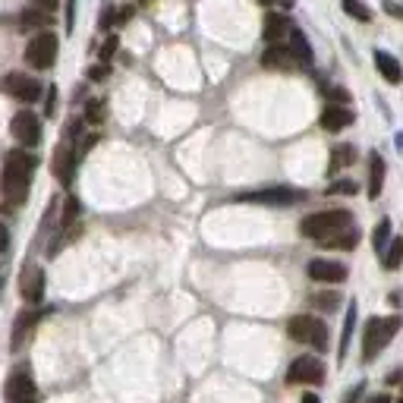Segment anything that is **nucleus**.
<instances>
[{
	"mask_svg": "<svg viewBox=\"0 0 403 403\" xmlns=\"http://www.w3.org/2000/svg\"><path fill=\"white\" fill-rule=\"evenodd\" d=\"M0 91L16 98L19 105H35L45 89H41L38 79H32V76H25V73H7L3 79H0Z\"/></svg>",
	"mask_w": 403,
	"mask_h": 403,
	"instance_id": "6",
	"label": "nucleus"
},
{
	"mask_svg": "<svg viewBox=\"0 0 403 403\" xmlns=\"http://www.w3.org/2000/svg\"><path fill=\"white\" fill-rule=\"evenodd\" d=\"M403 378V372H391V378H388V384H397V381Z\"/></svg>",
	"mask_w": 403,
	"mask_h": 403,
	"instance_id": "45",
	"label": "nucleus"
},
{
	"mask_svg": "<svg viewBox=\"0 0 403 403\" xmlns=\"http://www.w3.org/2000/svg\"><path fill=\"white\" fill-rule=\"evenodd\" d=\"M312 306L321 309V312H334V309L340 306V293H315Z\"/></svg>",
	"mask_w": 403,
	"mask_h": 403,
	"instance_id": "29",
	"label": "nucleus"
},
{
	"mask_svg": "<svg viewBox=\"0 0 403 403\" xmlns=\"http://www.w3.org/2000/svg\"><path fill=\"white\" fill-rule=\"evenodd\" d=\"M23 403H35V400H23Z\"/></svg>",
	"mask_w": 403,
	"mask_h": 403,
	"instance_id": "48",
	"label": "nucleus"
},
{
	"mask_svg": "<svg viewBox=\"0 0 403 403\" xmlns=\"http://www.w3.org/2000/svg\"><path fill=\"white\" fill-rule=\"evenodd\" d=\"M287 35H290V19H287L284 13H268V16H265L261 38H265L268 45H281Z\"/></svg>",
	"mask_w": 403,
	"mask_h": 403,
	"instance_id": "17",
	"label": "nucleus"
},
{
	"mask_svg": "<svg viewBox=\"0 0 403 403\" xmlns=\"http://www.w3.org/2000/svg\"><path fill=\"white\" fill-rule=\"evenodd\" d=\"M369 403H391V397L388 394H375V397H369Z\"/></svg>",
	"mask_w": 403,
	"mask_h": 403,
	"instance_id": "43",
	"label": "nucleus"
},
{
	"mask_svg": "<svg viewBox=\"0 0 403 403\" xmlns=\"http://www.w3.org/2000/svg\"><path fill=\"white\" fill-rule=\"evenodd\" d=\"M113 16H117V10H105V16H101V23H98V25H101V29H111Z\"/></svg>",
	"mask_w": 403,
	"mask_h": 403,
	"instance_id": "41",
	"label": "nucleus"
},
{
	"mask_svg": "<svg viewBox=\"0 0 403 403\" xmlns=\"http://www.w3.org/2000/svg\"><path fill=\"white\" fill-rule=\"evenodd\" d=\"M57 51H60L57 35L54 32H41V35H35L25 45V63L32 69H51L54 60H57Z\"/></svg>",
	"mask_w": 403,
	"mask_h": 403,
	"instance_id": "5",
	"label": "nucleus"
},
{
	"mask_svg": "<svg viewBox=\"0 0 403 403\" xmlns=\"http://www.w3.org/2000/svg\"><path fill=\"white\" fill-rule=\"evenodd\" d=\"M325 95H328L334 105H350V91L347 89H325Z\"/></svg>",
	"mask_w": 403,
	"mask_h": 403,
	"instance_id": "34",
	"label": "nucleus"
},
{
	"mask_svg": "<svg viewBox=\"0 0 403 403\" xmlns=\"http://www.w3.org/2000/svg\"><path fill=\"white\" fill-rule=\"evenodd\" d=\"M76 29V0H67V32Z\"/></svg>",
	"mask_w": 403,
	"mask_h": 403,
	"instance_id": "36",
	"label": "nucleus"
},
{
	"mask_svg": "<svg viewBox=\"0 0 403 403\" xmlns=\"http://www.w3.org/2000/svg\"><path fill=\"white\" fill-rule=\"evenodd\" d=\"M340 7H344V13L353 16L356 23H369V19H372V10H369L362 0H340Z\"/></svg>",
	"mask_w": 403,
	"mask_h": 403,
	"instance_id": "28",
	"label": "nucleus"
},
{
	"mask_svg": "<svg viewBox=\"0 0 403 403\" xmlns=\"http://www.w3.org/2000/svg\"><path fill=\"white\" fill-rule=\"evenodd\" d=\"M10 133H13V139L19 145L35 149V145L41 142V117H38V113H32V111L13 113V120H10Z\"/></svg>",
	"mask_w": 403,
	"mask_h": 403,
	"instance_id": "8",
	"label": "nucleus"
},
{
	"mask_svg": "<svg viewBox=\"0 0 403 403\" xmlns=\"http://www.w3.org/2000/svg\"><path fill=\"white\" fill-rule=\"evenodd\" d=\"M353 111L347 105H328L325 111H321V129H328V133H340V129H347L353 123Z\"/></svg>",
	"mask_w": 403,
	"mask_h": 403,
	"instance_id": "15",
	"label": "nucleus"
},
{
	"mask_svg": "<svg viewBox=\"0 0 403 403\" xmlns=\"http://www.w3.org/2000/svg\"><path fill=\"white\" fill-rule=\"evenodd\" d=\"M107 76H111V67H107V63H98V67L89 69V79H91V83H101V79H107Z\"/></svg>",
	"mask_w": 403,
	"mask_h": 403,
	"instance_id": "35",
	"label": "nucleus"
},
{
	"mask_svg": "<svg viewBox=\"0 0 403 403\" xmlns=\"http://www.w3.org/2000/svg\"><path fill=\"white\" fill-rule=\"evenodd\" d=\"M397 403H403V397H400V400H397Z\"/></svg>",
	"mask_w": 403,
	"mask_h": 403,
	"instance_id": "49",
	"label": "nucleus"
},
{
	"mask_svg": "<svg viewBox=\"0 0 403 403\" xmlns=\"http://www.w3.org/2000/svg\"><path fill=\"white\" fill-rule=\"evenodd\" d=\"M362 391H366V388H362V384H356V388H353L350 394H347V400H344V403H356L359 397H362Z\"/></svg>",
	"mask_w": 403,
	"mask_h": 403,
	"instance_id": "42",
	"label": "nucleus"
},
{
	"mask_svg": "<svg viewBox=\"0 0 403 403\" xmlns=\"http://www.w3.org/2000/svg\"><path fill=\"white\" fill-rule=\"evenodd\" d=\"M287 334L296 340V344H309L318 353L328 350V325L315 315H293L290 325H287Z\"/></svg>",
	"mask_w": 403,
	"mask_h": 403,
	"instance_id": "4",
	"label": "nucleus"
},
{
	"mask_svg": "<svg viewBox=\"0 0 403 403\" xmlns=\"http://www.w3.org/2000/svg\"><path fill=\"white\" fill-rule=\"evenodd\" d=\"M388 243H391V221H388V217H381L378 224H375V230H372L375 252H384V249H388Z\"/></svg>",
	"mask_w": 403,
	"mask_h": 403,
	"instance_id": "26",
	"label": "nucleus"
},
{
	"mask_svg": "<svg viewBox=\"0 0 403 403\" xmlns=\"http://www.w3.org/2000/svg\"><path fill=\"white\" fill-rule=\"evenodd\" d=\"M353 157H356V151H353V145H337V149L331 151V164H328V173L344 171L347 164H353Z\"/></svg>",
	"mask_w": 403,
	"mask_h": 403,
	"instance_id": "22",
	"label": "nucleus"
},
{
	"mask_svg": "<svg viewBox=\"0 0 403 403\" xmlns=\"http://www.w3.org/2000/svg\"><path fill=\"white\" fill-rule=\"evenodd\" d=\"M10 249V230H7V224H0V255L7 252Z\"/></svg>",
	"mask_w": 403,
	"mask_h": 403,
	"instance_id": "40",
	"label": "nucleus"
},
{
	"mask_svg": "<svg viewBox=\"0 0 403 403\" xmlns=\"http://www.w3.org/2000/svg\"><path fill=\"white\" fill-rule=\"evenodd\" d=\"M356 183H353V179H334V183H331L328 186V195H356Z\"/></svg>",
	"mask_w": 403,
	"mask_h": 403,
	"instance_id": "31",
	"label": "nucleus"
},
{
	"mask_svg": "<svg viewBox=\"0 0 403 403\" xmlns=\"http://www.w3.org/2000/svg\"><path fill=\"white\" fill-rule=\"evenodd\" d=\"M76 164H79V155H76V142L63 135V142L57 145V151H54V157H51V171H54V177H57L60 186H73V179H76Z\"/></svg>",
	"mask_w": 403,
	"mask_h": 403,
	"instance_id": "7",
	"label": "nucleus"
},
{
	"mask_svg": "<svg viewBox=\"0 0 403 403\" xmlns=\"http://www.w3.org/2000/svg\"><path fill=\"white\" fill-rule=\"evenodd\" d=\"M105 113H107V105L105 101H89V105H85V123H91V127H98V123H101V120H105Z\"/></svg>",
	"mask_w": 403,
	"mask_h": 403,
	"instance_id": "30",
	"label": "nucleus"
},
{
	"mask_svg": "<svg viewBox=\"0 0 403 403\" xmlns=\"http://www.w3.org/2000/svg\"><path fill=\"white\" fill-rule=\"evenodd\" d=\"M129 19H133V7H120L113 16V23H129Z\"/></svg>",
	"mask_w": 403,
	"mask_h": 403,
	"instance_id": "39",
	"label": "nucleus"
},
{
	"mask_svg": "<svg viewBox=\"0 0 403 403\" xmlns=\"http://www.w3.org/2000/svg\"><path fill=\"white\" fill-rule=\"evenodd\" d=\"M79 215H83V202L76 199V195H69L67 202H63V215H60V227L67 230V227H73L76 221H79Z\"/></svg>",
	"mask_w": 403,
	"mask_h": 403,
	"instance_id": "24",
	"label": "nucleus"
},
{
	"mask_svg": "<svg viewBox=\"0 0 403 403\" xmlns=\"http://www.w3.org/2000/svg\"><path fill=\"white\" fill-rule=\"evenodd\" d=\"M259 3H271V0H259Z\"/></svg>",
	"mask_w": 403,
	"mask_h": 403,
	"instance_id": "47",
	"label": "nucleus"
},
{
	"mask_svg": "<svg viewBox=\"0 0 403 403\" xmlns=\"http://www.w3.org/2000/svg\"><path fill=\"white\" fill-rule=\"evenodd\" d=\"M306 271L312 281H318V284H344L347 274H350L344 261H334V259H312Z\"/></svg>",
	"mask_w": 403,
	"mask_h": 403,
	"instance_id": "12",
	"label": "nucleus"
},
{
	"mask_svg": "<svg viewBox=\"0 0 403 403\" xmlns=\"http://www.w3.org/2000/svg\"><path fill=\"white\" fill-rule=\"evenodd\" d=\"M400 265H403V239L397 237V239H391L388 249H384V268H388V271H397Z\"/></svg>",
	"mask_w": 403,
	"mask_h": 403,
	"instance_id": "25",
	"label": "nucleus"
},
{
	"mask_svg": "<svg viewBox=\"0 0 403 403\" xmlns=\"http://www.w3.org/2000/svg\"><path fill=\"white\" fill-rule=\"evenodd\" d=\"M117 47H120V38H117V35H107V41L101 45V60L107 63V60H111L113 54H117Z\"/></svg>",
	"mask_w": 403,
	"mask_h": 403,
	"instance_id": "32",
	"label": "nucleus"
},
{
	"mask_svg": "<svg viewBox=\"0 0 403 403\" xmlns=\"http://www.w3.org/2000/svg\"><path fill=\"white\" fill-rule=\"evenodd\" d=\"M287 38H290V45H287V47H290L293 60H296V67L309 69V67L315 63V54H312V45H309V38L303 35L299 29H293V25H290V35H287Z\"/></svg>",
	"mask_w": 403,
	"mask_h": 403,
	"instance_id": "16",
	"label": "nucleus"
},
{
	"mask_svg": "<svg viewBox=\"0 0 403 403\" xmlns=\"http://www.w3.org/2000/svg\"><path fill=\"white\" fill-rule=\"evenodd\" d=\"M19 293L29 306H38L45 299V271L38 265H25L23 268V277H19Z\"/></svg>",
	"mask_w": 403,
	"mask_h": 403,
	"instance_id": "13",
	"label": "nucleus"
},
{
	"mask_svg": "<svg viewBox=\"0 0 403 403\" xmlns=\"http://www.w3.org/2000/svg\"><path fill=\"white\" fill-rule=\"evenodd\" d=\"M299 403H321V400H318V394H303V400Z\"/></svg>",
	"mask_w": 403,
	"mask_h": 403,
	"instance_id": "44",
	"label": "nucleus"
},
{
	"mask_svg": "<svg viewBox=\"0 0 403 403\" xmlns=\"http://www.w3.org/2000/svg\"><path fill=\"white\" fill-rule=\"evenodd\" d=\"M384 10H388L394 19H403V3H397V0H384Z\"/></svg>",
	"mask_w": 403,
	"mask_h": 403,
	"instance_id": "37",
	"label": "nucleus"
},
{
	"mask_svg": "<svg viewBox=\"0 0 403 403\" xmlns=\"http://www.w3.org/2000/svg\"><path fill=\"white\" fill-rule=\"evenodd\" d=\"M318 246H325V249H344V252H353V249L359 246V230H356V224H353L350 230H344V233H337V237H331V239H321Z\"/></svg>",
	"mask_w": 403,
	"mask_h": 403,
	"instance_id": "21",
	"label": "nucleus"
},
{
	"mask_svg": "<svg viewBox=\"0 0 403 403\" xmlns=\"http://www.w3.org/2000/svg\"><path fill=\"white\" fill-rule=\"evenodd\" d=\"M381 186H384V157L372 151L369 155V199H378Z\"/></svg>",
	"mask_w": 403,
	"mask_h": 403,
	"instance_id": "20",
	"label": "nucleus"
},
{
	"mask_svg": "<svg viewBox=\"0 0 403 403\" xmlns=\"http://www.w3.org/2000/svg\"><path fill=\"white\" fill-rule=\"evenodd\" d=\"M325 381V362L315 356H299L293 359L290 372H287V384H321Z\"/></svg>",
	"mask_w": 403,
	"mask_h": 403,
	"instance_id": "10",
	"label": "nucleus"
},
{
	"mask_svg": "<svg viewBox=\"0 0 403 403\" xmlns=\"http://www.w3.org/2000/svg\"><path fill=\"white\" fill-rule=\"evenodd\" d=\"M32 171H35V157L25 151H7L3 167H0V193L7 199V205L19 208L29 199L32 186Z\"/></svg>",
	"mask_w": 403,
	"mask_h": 403,
	"instance_id": "1",
	"label": "nucleus"
},
{
	"mask_svg": "<svg viewBox=\"0 0 403 403\" xmlns=\"http://www.w3.org/2000/svg\"><path fill=\"white\" fill-rule=\"evenodd\" d=\"M261 67L265 69H296V60H293L290 47L284 45H268V51L261 54Z\"/></svg>",
	"mask_w": 403,
	"mask_h": 403,
	"instance_id": "18",
	"label": "nucleus"
},
{
	"mask_svg": "<svg viewBox=\"0 0 403 403\" xmlns=\"http://www.w3.org/2000/svg\"><path fill=\"white\" fill-rule=\"evenodd\" d=\"M3 400L7 403H23V400H35V381H32L29 369H16L3 384Z\"/></svg>",
	"mask_w": 403,
	"mask_h": 403,
	"instance_id": "11",
	"label": "nucleus"
},
{
	"mask_svg": "<svg viewBox=\"0 0 403 403\" xmlns=\"http://www.w3.org/2000/svg\"><path fill=\"white\" fill-rule=\"evenodd\" d=\"M239 202H255V205H296L306 199V193L290 186H271V189H259V193H243L237 195Z\"/></svg>",
	"mask_w": 403,
	"mask_h": 403,
	"instance_id": "9",
	"label": "nucleus"
},
{
	"mask_svg": "<svg viewBox=\"0 0 403 403\" xmlns=\"http://www.w3.org/2000/svg\"><path fill=\"white\" fill-rule=\"evenodd\" d=\"M375 67H378V73L384 76V83H391V85H400L403 83V67H400V60H397L394 54L375 51Z\"/></svg>",
	"mask_w": 403,
	"mask_h": 403,
	"instance_id": "19",
	"label": "nucleus"
},
{
	"mask_svg": "<svg viewBox=\"0 0 403 403\" xmlns=\"http://www.w3.org/2000/svg\"><path fill=\"white\" fill-rule=\"evenodd\" d=\"M353 325H356V303L347 306V318H344V334H340V347H337V359L347 356V347H350V337H353Z\"/></svg>",
	"mask_w": 403,
	"mask_h": 403,
	"instance_id": "23",
	"label": "nucleus"
},
{
	"mask_svg": "<svg viewBox=\"0 0 403 403\" xmlns=\"http://www.w3.org/2000/svg\"><path fill=\"white\" fill-rule=\"evenodd\" d=\"M281 3H284V7H293V0H281Z\"/></svg>",
	"mask_w": 403,
	"mask_h": 403,
	"instance_id": "46",
	"label": "nucleus"
},
{
	"mask_svg": "<svg viewBox=\"0 0 403 403\" xmlns=\"http://www.w3.org/2000/svg\"><path fill=\"white\" fill-rule=\"evenodd\" d=\"M19 25L23 29H38V25H51V16L45 10H23L19 13Z\"/></svg>",
	"mask_w": 403,
	"mask_h": 403,
	"instance_id": "27",
	"label": "nucleus"
},
{
	"mask_svg": "<svg viewBox=\"0 0 403 403\" xmlns=\"http://www.w3.org/2000/svg\"><path fill=\"white\" fill-rule=\"evenodd\" d=\"M403 328V315H388V318H369L366 321V334H362V359L372 362L384 347L394 340V334Z\"/></svg>",
	"mask_w": 403,
	"mask_h": 403,
	"instance_id": "3",
	"label": "nucleus"
},
{
	"mask_svg": "<svg viewBox=\"0 0 403 403\" xmlns=\"http://www.w3.org/2000/svg\"><path fill=\"white\" fill-rule=\"evenodd\" d=\"M32 3H35L38 10H45V13H54V10H57V3H60V0H32Z\"/></svg>",
	"mask_w": 403,
	"mask_h": 403,
	"instance_id": "38",
	"label": "nucleus"
},
{
	"mask_svg": "<svg viewBox=\"0 0 403 403\" xmlns=\"http://www.w3.org/2000/svg\"><path fill=\"white\" fill-rule=\"evenodd\" d=\"M353 227V215L347 208H328V211H315V215L303 217L299 221V233L309 239H315V243H321V239H331L337 237V233H344Z\"/></svg>",
	"mask_w": 403,
	"mask_h": 403,
	"instance_id": "2",
	"label": "nucleus"
},
{
	"mask_svg": "<svg viewBox=\"0 0 403 403\" xmlns=\"http://www.w3.org/2000/svg\"><path fill=\"white\" fill-rule=\"evenodd\" d=\"M57 113V85H51L45 95V117H54Z\"/></svg>",
	"mask_w": 403,
	"mask_h": 403,
	"instance_id": "33",
	"label": "nucleus"
},
{
	"mask_svg": "<svg viewBox=\"0 0 403 403\" xmlns=\"http://www.w3.org/2000/svg\"><path fill=\"white\" fill-rule=\"evenodd\" d=\"M38 318H41V312L38 309H23V312L16 315V321H13V337H10V350H23V344L29 340V334L35 331V325H38Z\"/></svg>",
	"mask_w": 403,
	"mask_h": 403,
	"instance_id": "14",
	"label": "nucleus"
}]
</instances>
